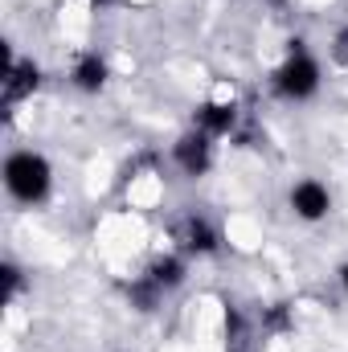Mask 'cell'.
I'll list each match as a JSON object with an SVG mask.
<instances>
[{
    "instance_id": "cell-2",
    "label": "cell",
    "mask_w": 348,
    "mask_h": 352,
    "mask_svg": "<svg viewBox=\"0 0 348 352\" xmlns=\"http://www.w3.org/2000/svg\"><path fill=\"white\" fill-rule=\"evenodd\" d=\"M274 87L287 98H312L320 90V66H316V58L307 50H291V58L274 74Z\"/></svg>"
},
{
    "instance_id": "cell-6",
    "label": "cell",
    "mask_w": 348,
    "mask_h": 352,
    "mask_svg": "<svg viewBox=\"0 0 348 352\" xmlns=\"http://www.w3.org/2000/svg\"><path fill=\"white\" fill-rule=\"evenodd\" d=\"M234 123H238V107L234 102H205V107H197V131H205V135H226V131H234Z\"/></svg>"
},
{
    "instance_id": "cell-7",
    "label": "cell",
    "mask_w": 348,
    "mask_h": 352,
    "mask_svg": "<svg viewBox=\"0 0 348 352\" xmlns=\"http://www.w3.org/2000/svg\"><path fill=\"white\" fill-rule=\"evenodd\" d=\"M180 242H184V250H193V254H209V250L217 246V234H213V226H209L205 217H188V221L180 226Z\"/></svg>"
},
{
    "instance_id": "cell-10",
    "label": "cell",
    "mask_w": 348,
    "mask_h": 352,
    "mask_svg": "<svg viewBox=\"0 0 348 352\" xmlns=\"http://www.w3.org/2000/svg\"><path fill=\"white\" fill-rule=\"evenodd\" d=\"M17 287H21V270L17 266H4V299H12Z\"/></svg>"
},
{
    "instance_id": "cell-8",
    "label": "cell",
    "mask_w": 348,
    "mask_h": 352,
    "mask_svg": "<svg viewBox=\"0 0 348 352\" xmlns=\"http://www.w3.org/2000/svg\"><path fill=\"white\" fill-rule=\"evenodd\" d=\"M107 82V62L98 54H83L78 66H74V87L78 90H102Z\"/></svg>"
},
{
    "instance_id": "cell-3",
    "label": "cell",
    "mask_w": 348,
    "mask_h": 352,
    "mask_svg": "<svg viewBox=\"0 0 348 352\" xmlns=\"http://www.w3.org/2000/svg\"><path fill=\"white\" fill-rule=\"evenodd\" d=\"M291 209H295L303 221H320V217H328L332 197H328V188H324L320 180H299V184L291 188Z\"/></svg>"
},
{
    "instance_id": "cell-9",
    "label": "cell",
    "mask_w": 348,
    "mask_h": 352,
    "mask_svg": "<svg viewBox=\"0 0 348 352\" xmlns=\"http://www.w3.org/2000/svg\"><path fill=\"white\" fill-rule=\"evenodd\" d=\"M160 291H168V287H176L180 278H184V266H180V258H160V263L152 266V274H148Z\"/></svg>"
},
{
    "instance_id": "cell-11",
    "label": "cell",
    "mask_w": 348,
    "mask_h": 352,
    "mask_svg": "<svg viewBox=\"0 0 348 352\" xmlns=\"http://www.w3.org/2000/svg\"><path fill=\"white\" fill-rule=\"evenodd\" d=\"M332 54H336V62H348V29L336 33V50H332Z\"/></svg>"
},
{
    "instance_id": "cell-1",
    "label": "cell",
    "mask_w": 348,
    "mask_h": 352,
    "mask_svg": "<svg viewBox=\"0 0 348 352\" xmlns=\"http://www.w3.org/2000/svg\"><path fill=\"white\" fill-rule=\"evenodd\" d=\"M4 184L21 205H37L50 192V164L37 152H12L4 164Z\"/></svg>"
},
{
    "instance_id": "cell-13",
    "label": "cell",
    "mask_w": 348,
    "mask_h": 352,
    "mask_svg": "<svg viewBox=\"0 0 348 352\" xmlns=\"http://www.w3.org/2000/svg\"><path fill=\"white\" fill-rule=\"evenodd\" d=\"M90 4H107V0H90Z\"/></svg>"
},
{
    "instance_id": "cell-4",
    "label": "cell",
    "mask_w": 348,
    "mask_h": 352,
    "mask_svg": "<svg viewBox=\"0 0 348 352\" xmlns=\"http://www.w3.org/2000/svg\"><path fill=\"white\" fill-rule=\"evenodd\" d=\"M37 90V66L33 62H17L12 54L4 58V107L29 98Z\"/></svg>"
},
{
    "instance_id": "cell-12",
    "label": "cell",
    "mask_w": 348,
    "mask_h": 352,
    "mask_svg": "<svg viewBox=\"0 0 348 352\" xmlns=\"http://www.w3.org/2000/svg\"><path fill=\"white\" fill-rule=\"evenodd\" d=\"M340 283H345V291H348V263L340 266Z\"/></svg>"
},
{
    "instance_id": "cell-5",
    "label": "cell",
    "mask_w": 348,
    "mask_h": 352,
    "mask_svg": "<svg viewBox=\"0 0 348 352\" xmlns=\"http://www.w3.org/2000/svg\"><path fill=\"white\" fill-rule=\"evenodd\" d=\"M173 152H176V164H180L188 176H201L205 168H209V160H213V152H209V135H205V131H188V135H180Z\"/></svg>"
}]
</instances>
